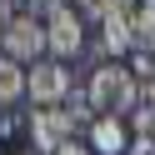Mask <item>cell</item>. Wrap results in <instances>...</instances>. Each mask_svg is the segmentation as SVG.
Instances as JSON below:
<instances>
[{"mask_svg": "<svg viewBox=\"0 0 155 155\" xmlns=\"http://www.w3.org/2000/svg\"><path fill=\"white\" fill-rule=\"evenodd\" d=\"M0 55H10V60H45L50 55V40H45V20H35L30 10L15 15V20H5V30H0Z\"/></svg>", "mask_w": 155, "mask_h": 155, "instance_id": "3957f363", "label": "cell"}, {"mask_svg": "<svg viewBox=\"0 0 155 155\" xmlns=\"http://www.w3.org/2000/svg\"><path fill=\"white\" fill-rule=\"evenodd\" d=\"M60 110H65V120H70L75 130H90V125H95V105H90L85 90H70V95L60 100Z\"/></svg>", "mask_w": 155, "mask_h": 155, "instance_id": "ba28073f", "label": "cell"}, {"mask_svg": "<svg viewBox=\"0 0 155 155\" xmlns=\"http://www.w3.org/2000/svg\"><path fill=\"white\" fill-rule=\"evenodd\" d=\"M70 135H75V125L65 120L60 105H50V110H40V105H35V110L25 115V140H30L35 155H55L65 140H70Z\"/></svg>", "mask_w": 155, "mask_h": 155, "instance_id": "277c9868", "label": "cell"}, {"mask_svg": "<svg viewBox=\"0 0 155 155\" xmlns=\"http://www.w3.org/2000/svg\"><path fill=\"white\" fill-rule=\"evenodd\" d=\"M45 40H50V55L55 60H75L85 50V20L75 5H60V10L45 15Z\"/></svg>", "mask_w": 155, "mask_h": 155, "instance_id": "5b68a950", "label": "cell"}, {"mask_svg": "<svg viewBox=\"0 0 155 155\" xmlns=\"http://www.w3.org/2000/svg\"><path fill=\"white\" fill-rule=\"evenodd\" d=\"M25 95V65L0 55V110H15V100Z\"/></svg>", "mask_w": 155, "mask_h": 155, "instance_id": "52a82bcc", "label": "cell"}, {"mask_svg": "<svg viewBox=\"0 0 155 155\" xmlns=\"http://www.w3.org/2000/svg\"><path fill=\"white\" fill-rule=\"evenodd\" d=\"M70 90H75V80H70V60H55V55H45V60L25 65V95H30L40 110L60 105Z\"/></svg>", "mask_w": 155, "mask_h": 155, "instance_id": "7a4b0ae2", "label": "cell"}, {"mask_svg": "<svg viewBox=\"0 0 155 155\" xmlns=\"http://www.w3.org/2000/svg\"><path fill=\"white\" fill-rule=\"evenodd\" d=\"M55 155H90V145H85V140H75V135H70V140H65V145H60Z\"/></svg>", "mask_w": 155, "mask_h": 155, "instance_id": "30bf717a", "label": "cell"}, {"mask_svg": "<svg viewBox=\"0 0 155 155\" xmlns=\"http://www.w3.org/2000/svg\"><path fill=\"white\" fill-rule=\"evenodd\" d=\"M85 95H90L95 115H130L135 105H140V80L130 75V65H95L90 80H85Z\"/></svg>", "mask_w": 155, "mask_h": 155, "instance_id": "6da1fadb", "label": "cell"}, {"mask_svg": "<svg viewBox=\"0 0 155 155\" xmlns=\"http://www.w3.org/2000/svg\"><path fill=\"white\" fill-rule=\"evenodd\" d=\"M130 125H135V140L155 145V95H150V100H140V105L130 110Z\"/></svg>", "mask_w": 155, "mask_h": 155, "instance_id": "9c48e42d", "label": "cell"}, {"mask_svg": "<svg viewBox=\"0 0 155 155\" xmlns=\"http://www.w3.org/2000/svg\"><path fill=\"white\" fill-rule=\"evenodd\" d=\"M90 155H130V135H125L120 115H95V125L85 130Z\"/></svg>", "mask_w": 155, "mask_h": 155, "instance_id": "8992f818", "label": "cell"}]
</instances>
